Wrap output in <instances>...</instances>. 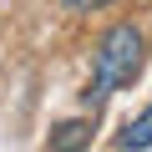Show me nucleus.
Returning a JSON list of instances; mask_svg holds the SVG:
<instances>
[{"label": "nucleus", "instance_id": "nucleus-1", "mask_svg": "<svg viewBox=\"0 0 152 152\" xmlns=\"http://www.w3.org/2000/svg\"><path fill=\"white\" fill-rule=\"evenodd\" d=\"M142 51H147L142 26H132V20L112 26L102 36V46H96V61H91V91H86V102H102V96L122 91L132 76L142 71Z\"/></svg>", "mask_w": 152, "mask_h": 152}, {"label": "nucleus", "instance_id": "nucleus-2", "mask_svg": "<svg viewBox=\"0 0 152 152\" xmlns=\"http://www.w3.org/2000/svg\"><path fill=\"white\" fill-rule=\"evenodd\" d=\"M117 147H152V102L122 127V137H117Z\"/></svg>", "mask_w": 152, "mask_h": 152}, {"label": "nucleus", "instance_id": "nucleus-3", "mask_svg": "<svg viewBox=\"0 0 152 152\" xmlns=\"http://www.w3.org/2000/svg\"><path fill=\"white\" fill-rule=\"evenodd\" d=\"M86 132H91L86 122H61V127L51 132V147H81V142H86Z\"/></svg>", "mask_w": 152, "mask_h": 152}, {"label": "nucleus", "instance_id": "nucleus-4", "mask_svg": "<svg viewBox=\"0 0 152 152\" xmlns=\"http://www.w3.org/2000/svg\"><path fill=\"white\" fill-rule=\"evenodd\" d=\"M66 10H96V5H107V0H61Z\"/></svg>", "mask_w": 152, "mask_h": 152}]
</instances>
